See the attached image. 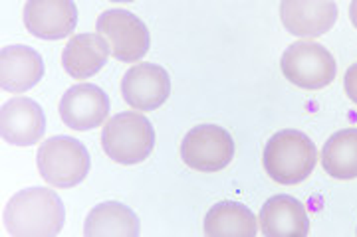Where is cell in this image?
<instances>
[{
    "label": "cell",
    "instance_id": "cell-8",
    "mask_svg": "<svg viewBox=\"0 0 357 237\" xmlns=\"http://www.w3.org/2000/svg\"><path fill=\"white\" fill-rule=\"evenodd\" d=\"M171 93V79L165 67L157 63H137L121 79L123 101L135 111L159 109Z\"/></svg>",
    "mask_w": 357,
    "mask_h": 237
},
{
    "label": "cell",
    "instance_id": "cell-2",
    "mask_svg": "<svg viewBox=\"0 0 357 237\" xmlns=\"http://www.w3.org/2000/svg\"><path fill=\"white\" fill-rule=\"evenodd\" d=\"M318 163V149L306 133L286 129L268 138L262 164L266 174L284 186L304 182Z\"/></svg>",
    "mask_w": 357,
    "mask_h": 237
},
{
    "label": "cell",
    "instance_id": "cell-20",
    "mask_svg": "<svg viewBox=\"0 0 357 237\" xmlns=\"http://www.w3.org/2000/svg\"><path fill=\"white\" fill-rule=\"evenodd\" d=\"M349 18H351V24L357 28V0H351V6H349Z\"/></svg>",
    "mask_w": 357,
    "mask_h": 237
},
{
    "label": "cell",
    "instance_id": "cell-10",
    "mask_svg": "<svg viewBox=\"0 0 357 237\" xmlns=\"http://www.w3.org/2000/svg\"><path fill=\"white\" fill-rule=\"evenodd\" d=\"M109 115V99L93 83H77L62 95L60 117L74 131H91L102 126Z\"/></svg>",
    "mask_w": 357,
    "mask_h": 237
},
{
    "label": "cell",
    "instance_id": "cell-11",
    "mask_svg": "<svg viewBox=\"0 0 357 237\" xmlns=\"http://www.w3.org/2000/svg\"><path fill=\"white\" fill-rule=\"evenodd\" d=\"M76 24L74 0H26L24 26L32 36L62 40L76 30Z\"/></svg>",
    "mask_w": 357,
    "mask_h": 237
},
{
    "label": "cell",
    "instance_id": "cell-4",
    "mask_svg": "<svg viewBox=\"0 0 357 237\" xmlns=\"http://www.w3.org/2000/svg\"><path fill=\"white\" fill-rule=\"evenodd\" d=\"M88 149L77 138L58 135L44 140L38 149V170L54 188H72L88 176Z\"/></svg>",
    "mask_w": 357,
    "mask_h": 237
},
{
    "label": "cell",
    "instance_id": "cell-13",
    "mask_svg": "<svg viewBox=\"0 0 357 237\" xmlns=\"http://www.w3.org/2000/svg\"><path fill=\"white\" fill-rule=\"evenodd\" d=\"M44 77V60L30 46H4L0 51V88L24 93Z\"/></svg>",
    "mask_w": 357,
    "mask_h": 237
},
{
    "label": "cell",
    "instance_id": "cell-3",
    "mask_svg": "<svg viewBox=\"0 0 357 237\" xmlns=\"http://www.w3.org/2000/svg\"><path fill=\"white\" fill-rule=\"evenodd\" d=\"M102 147L115 163H143L155 147L153 125L141 113H117L103 126Z\"/></svg>",
    "mask_w": 357,
    "mask_h": 237
},
{
    "label": "cell",
    "instance_id": "cell-7",
    "mask_svg": "<svg viewBox=\"0 0 357 237\" xmlns=\"http://www.w3.org/2000/svg\"><path fill=\"white\" fill-rule=\"evenodd\" d=\"M96 30L107 40L112 56L117 62H139L149 51V30L143 20L129 10H105L96 22Z\"/></svg>",
    "mask_w": 357,
    "mask_h": 237
},
{
    "label": "cell",
    "instance_id": "cell-18",
    "mask_svg": "<svg viewBox=\"0 0 357 237\" xmlns=\"http://www.w3.org/2000/svg\"><path fill=\"white\" fill-rule=\"evenodd\" d=\"M321 166L326 174L337 180L357 178V129H342L328 138L321 150Z\"/></svg>",
    "mask_w": 357,
    "mask_h": 237
},
{
    "label": "cell",
    "instance_id": "cell-15",
    "mask_svg": "<svg viewBox=\"0 0 357 237\" xmlns=\"http://www.w3.org/2000/svg\"><path fill=\"white\" fill-rule=\"evenodd\" d=\"M109 54L112 48L102 34H76L62 51V65L72 79H88L107 63Z\"/></svg>",
    "mask_w": 357,
    "mask_h": 237
},
{
    "label": "cell",
    "instance_id": "cell-6",
    "mask_svg": "<svg viewBox=\"0 0 357 237\" xmlns=\"http://www.w3.org/2000/svg\"><path fill=\"white\" fill-rule=\"evenodd\" d=\"M181 158L192 170L218 172L234 158V140L222 126H192L181 142Z\"/></svg>",
    "mask_w": 357,
    "mask_h": 237
},
{
    "label": "cell",
    "instance_id": "cell-1",
    "mask_svg": "<svg viewBox=\"0 0 357 237\" xmlns=\"http://www.w3.org/2000/svg\"><path fill=\"white\" fill-rule=\"evenodd\" d=\"M64 222V204L48 188H24L4 208V227L13 237H54Z\"/></svg>",
    "mask_w": 357,
    "mask_h": 237
},
{
    "label": "cell",
    "instance_id": "cell-14",
    "mask_svg": "<svg viewBox=\"0 0 357 237\" xmlns=\"http://www.w3.org/2000/svg\"><path fill=\"white\" fill-rule=\"evenodd\" d=\"M258 224L266 237H304L310 231L306 206L288 194L268 198L260 210Z\"/></svg>",
    "mask_w": 357,
    "mask_h": 237
},
{
    "label": "cell",
    "instance_id": "cell-16",
    "mask_svg": "<svg viewBox=\"0 0 357 237\" xmlns=\"http://www.w3.org/2000/svg\"><path fill=\"white\" fill-rule=\"evenodd\" d=\"M84 234L86 237H137L141 234L139 218L126 204L103 202L88 213Z\"/></svg>",
    "mask_w": 357,
    "mask_h": 237
},
{
    "label": "cell",
    "instance_id": "cell-17",
    "mask_svg": "<svg viewBox=\"0 0 357 237\" xmlns=\"http://www.w3.org/2000/svg\"><path fill=\"white\" fill-rule=\"evenodd\" d=\"M258 234L255 213L238 202H218L204 215V236H246Z\"/></svg>",
    "mask_w": 357,
    "mask_h": 237
},
{
    "label": "cell",
    "instance_id": "cell-12",
    "mask_svg": "<svg viewBox=\"0 0 357 237\" xmlns=\"http://www.w3.org/2000/svg\"><path fill=\"white\" fill-rule=\"evenodd\" d=\"M284 28L300 38H318L330 32L337 20L335 0H282Z\"/></svg>",
    "mask_w": 357,
    "mask_h": 237
},
{
    "label": "cell",
    "instance_id": "cell-21",
    "mask_svg": "<svg viewBox=\"0 0 357 237\" xmlns=\"http://www.w3.org/2000/svg\"><path fill=\"white\" fill-rule=\"evenodd\" d=\"M109 2H133V0H109Z\"/></svg>",
    "mask_w": 357,
    "mask_h": 237
},
{
    "label": "cell",
    "instance_id": "cell-9",
    "mask_svg": "<svg viewBox=\"0 0 357 237\" xmlns=\"http://www.w3.org/2000/svg\"><path fill=\"white\" fill-rule=\"evenodd\" d=\"M0 133L14 147H32L46 133V117L30 97H13L0 109Z\"/></svg>",
    "mask_w": 357,
    "mask_h": 237
},
{
    "label": "cell",
    "instance_id": "cell-19",
    "mask_svg": "<svg viewBox=\"0 0 357 237\" xmlns=\"http://www.w3.org/2000/svg\"><path fill=\"white\" fill-rule=\"evenodd\" d=\"M344 88L345 93H347V97L357 105V63H354V65L345 72Z\"/></svg>",
    "mask_w": 357,
    "mask_h": 237
},
{
    "label": "cell",
    "instance_id": "cell-5",
    "mask_svg": "<svg viewBox=\"0 0 357 237\" xmlns=\"http://www.w3.org/2000/svg\"><path fill=\"white\" fill-rule=\"evenodd\" d=\"M280 67L290 83L310 91L328 88L337 74L332 54L310 40L288 46L282 54Z\"/></svg>",
    "mask_w": 357,
    "mask_h": 237
}]
</instances>
